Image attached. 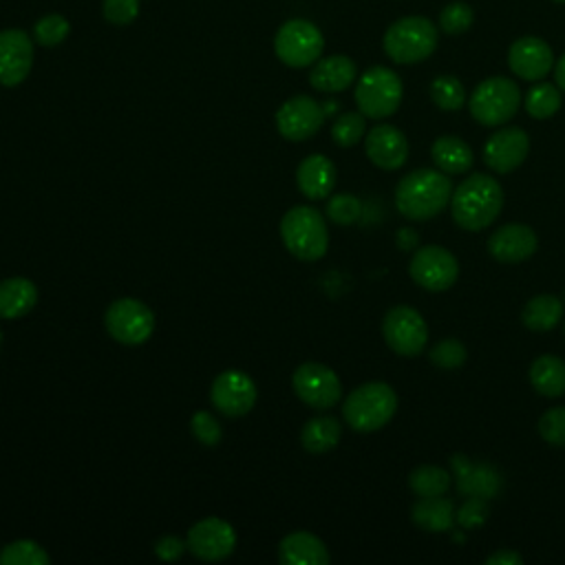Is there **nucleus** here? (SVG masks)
<instances>
[{"mask_svg":"<svg viewBox=\"0 0 565 565\" xmlns=\"http://www.w3.org/2000/svg\"><path fill=\"white\" fill-rule=\"evenodd\" d=\"M504 208L501 183L484 172L466 177L451 197L453 222L466 233H479L495 224Z\"/></svg>","mask_w":565,"mask_h":565,"instance_id":"1","label":"nucleus"},{"mask_svg":"<svg viewBox=\"0 0 565 565\" xmlns=\"http://www.w3.org/2000/svg\"><path fill=\"white\" fill-rule=\"evenodd\" d=\"M453 197V183L442 170L418 168L400 179L396 188V208L411 222L438 217Z\"/></svg>","mask_w":565,"mask_h":565,"instance_id":"2","label":"nucleus"},{"mask_svg":"<svg viewBox=\"0 0 565 565\" xmlns=\"http://www.w3.org/2000/svg\"><path fill=\"white\" fill-rule=\"evenodd\" d=\"M398 411V396L387 383H366L353 389L344 405L342 418L358 433L385 429Z\"/></svg>","mask_w":565,"mask_h":565,"instance_id":"3","label":"nucleus"},{"mask_svg":"<svg viewBox=\"0 0 565 565\" xmlns=\"http://www.w3.org/2000/svg\"><path fill=\"white\" fill-rule=\"evenodd\" d=\"M281 239L298 261H318L329 248L327 222L312 206H294L281 219Z\"/></svg>","mask_w":565,"mask_h":565,"instance_id":"4","label":"nucleus"},{"mask_svg":"<svg viewBox=\"0 0 565 565\" xmlns=\"http://www.w3.org/2000/svg\"><path fill=\"white\" fill-rule=\"evenodd\" d=\"M403 80L387 67H371L355 84L358 111L369 120L392 117L403 104Z\"/></svg>","mask_w":565,"mask_h":565,"instance_id":"5","label":"nucleus"},{"mask_svg":"<svg viewBox=\"0 0 565 565\" xmlns=\"http://www.w3.org/2000/svg\"><path fill=\"white\" fill-rule=\"evenodd\" d=\"M438 27L422 16H409L394 23L385 34V54L398 65H416L438 49Z\"/></svg>","mask_w":565,"mask_h":565,"instance_id":"6","label":"nucleus"},{"mask_svg":"<svg viewBox=\"0 0 565 565\" xmlns=\"http://www.w3.org/2000/svg\"><path fill=\"white\" fill-rule=\"evenodd\" d=\"M521 106V91L510 78H488L471 95V115L482 126H504L508 124Z\"/></svg>","mask_w":565,"mask_h":565,"instance_id":"7","label":"nucleus"},{"mask_svg":"<svg viewBox=\"0 0 565 565\" xmlns=\"http://www.w3.org/2000/svg\"><path fill=\"white\" fill-rule=\"evenodd\" d=\"M325 38L320 30L303 19L287 21L274 38V52L279 60L292 69H305L316 65L323 56Z\"/></svg>","mask_w":565,"mask_h":565,"instance_id":"8","label":"nucleus"},{"mask_svg":"<svg viewBox=\"0 0 565 565\" xmlns=\"http://www.w3.org/2000/svg\"><path fill=\"white\" fill-rule=\"evenodd\" d=\"M292 387L298 400L316 411H327L342 398V385L336 371L320 362L301 364L292 375Z\"/></svg>","mask_w":565,"mask_h":565,"instance_id":"9","label":"nucleus"},{"mask_svg":"<svg viewBox=\"0 0 565 565\" xmlns=\"http://www.w3.org/2000/svg\"><path fill=\"white\" fill-rule=\"evenodd\" d=\"M104 325L111 338L122 344H142L155 331L152 309L137 298H120L109 305Z\"/></svg>","mask_w":565,"mask_h":565,"instance_id":"10","label":"nucleus"},{"mask_svg":"<svg viewBox=\"0 0 565 565\" xmlns=\"http://www.w3.org/2000/svg\"><path fill=\"white\" fill-rule=\"evenodd\" d=\"M383 336L389 349L405 358H416L425 351L429 327L422 314L409 305H398L383 320Z\"/></svg>","mask_w":565,"mask_h":565,"instance_id":"11","label":"nucleus"},{"mask_svg":"<svg viewBox=\"0 0 565 565\" xmlns=\"http://www.w3.org/2000/svg\"><path fill=\"white\" fill-rule=\"evenodd\" d=\"M257 398H259L257 383L246 371H239V369H228L219 373L211 389L213 407L226 418H241L250 414L257 405Z\"/></svg>","mask_w":565,"mask_h":565,"instance_id":"12","label":"nucleus"},{"mask_svg":"<svg viewBox=\"0 0 565 565\" xmlns=\"http://www.w3.org/2000/svg\"><path fill=\"white\" fill-rule=\"evenodd\" d=\"M409 274L420 287L429 292H447L460 276V263L447 248L425 246L416 250Z\"/></svg>","mask_w":565,"mask_h":565,"instance_id":"13","label":"nucleus"},{"mask_svg":"<svg viewBox=\"0 0 565 565\" xmlns=\"http://www.w3.org/2000/svg\"><path fill=\"white\" fill-rule=\"evenodd\" d=\"M188 550H191L200 561L206 563H217L228 558L235 547H237V532L235 528L219 519V517H208L197 521L185 536Z\"/></svg>","mask_w":565,"mask_h":565,"instance_id":"14","label":"nucleus"},{"mask_svg":"<svg viewBox=\"0 0 565 565\" xmlns=\"http://www.w3.org/2000/svg\"><path fill=\"white\" fill-rule=\"evenodd\" d=\"M325 117V109L314 98L296 95L276 111V128L287 142H305L323 128Z\"/></svg>","mask_w":565,"mask_h":565,"instance_id":"15","label":"nucleus"},{"mask_svg":"<svg viewBox=\"0 0 565 565\" xmlns=\"http://www.w3.org/2000/svg\"><path fill=\"white\" fill-rule=\"evenodd\" d=\"M34 67V43L23 30L0 32V84L19 87Z\"/></svg>","mask_w":565,"mask_h":565,"instance_id":"16","label":"nucleus"},{"mask_svg":"<svg viewBox=\"0 0 565 565\" xmlns=\"http://www.w3.org/2000/svg\"><path fill=\"white\" fill-rule=\"evenodd\" d=\"M453 477L457 484V493L464 497H479V499H495L504 488V477L499 468L486 462H471L466 455L451 457Z\"/></svg>","mask_w":565,"mask_h":565,"instance_id":"17","label":"nucleus"},{"mask_svg":"<svg viewBox=\"0 0 565 565\" xmlns=\"http://www.w3.org/2000/svg\"><path fill=\"white\" fill-rule=\"evenodd\" d=\"M528 152H530L528 133L517 126H506L488 137L484 146V163L497 174H508L526 161Z\"/></svg>","mask_w":565,"mask_h":565,"instance_id":"18","label":"nucleus"},{"mask_svg":"<svg viewBox=\"0 0 565 565\" xmlns=\"http://www.w3.org/2000/svg\"><path fill=\"white\" fill-rule=\"evenodd\" d=\"M364 150L371 163L383 170H398L409 159L407 135L392 124L373 126L364 137Z\"/></svg>","mask_w":565,"mask_h":565,"instance_id":"19","label":"nucleus"},{"mask_svg":"<svg viewBox=\"0 0 565 565\" xmlns=\"http://www.w3.org/2000/svg\"><path fill=\"white\" fill-rule=\"evenodd\" d=\"M508 67L517 78L528 82H539L552 71L554 56L545 41L526 36L512 43L508 52Z\"/></svg>","mask_w":565,"mask_h":565,"instance_id":"20","label":"nucleus"},{"mask_svg":"<svg viewBox=\"0 0 565 565\" xmlns=\"http://www.w3.org/2000/svg\"><path fill=\"white\" fill-rule=\"evenodd\" d=\"M539 248V239L530 226L510 224L495 230L488 239V255L506 265L521 263L530 259Z\"/></svg>","mask_w":565,"mask_h":565,"instance_id":"21","label":"nucleus"},{"mask_svg":"<svg viewBox=\"0 0 565 565\" xmlns=\"http://www.w3.org/2000/svg\"><path fill=\"white\" fill-rule=\"evenodd\" d=\"M336 177V166L325 155L305 157L296 170L298 191L312 202L327 200L334 193Z\"/></svg>","mask_w":565,"mask_h":565,"instance_id":"22","label":"nucleus"},{"mask_svg":"<svg viewBox=\"0 0 565 565\" xmlns=\"http://www.w3.org/2000/svg\"><path fill=\"white\" fill-rule=\"evenodd\" d=\"M279 558L283 565H327L329 550L316 534L298 530L279 543Z\"/></svg>","mask_w":565,"mask_h":565,"instance_id":"23","label":"nucleus"},{"mask_svg":"<svg viewBox=\"0 0 565 565\" xmlns=\"http://www.w3.org/2000/svg\"><path fill=\"white\" fill-rule=\"evenodd\" d=\"M358 67L347 56H329L314 65L309 74V84L320 93H342L353 84Z\"/></svg>","mask_w":565,"mask_h":565,"instance_id":"24","label":"nucleus"},{"mask_svg":"<svg viewBox=\"0 0 565 565\" xmlns=\"http://www.w3.org/2000/svg\"><path fill=\"white\" fill-rule=\"evenodd\" d=\"M38 303V287L34 281L14 276L0 281V318L19 320L27 316Z\"/></svg>","mask_w":565,"mask_h":565,"instance_id":"25","label":"nucleus"},{"mask_svg":"<svg viewBox=\"0 0 565 565\" xmlns=\"http://www.w3.org/2000/svg\"><path fill=\"white\" fill-rule=\"evenodd\" d=\"M431 157H433V163L447 174H464L475 163L473 148L462 137H455V135L438 137L431 146Z\"/></svg>","mask_w":565,"mask_h":565,"instance_id":"26","label":"nucleus"},{"mask_svg":"<svg viewBox=\"0 0 565 565\" xmlns=\"http://www.w3.org/2000/svg\"><path fill=\"white\" fill-rule=\"evenodd\" d=\"M455 504L453 499L440 497H420L411 510V519L420 530L427 532H449L455 526Z\"/></svg>","mask_w":565,"mask_h":565,"instance_id":"27","label":"nucleus"},{"mask_svg":"<svg viewBox=\"0 0 565 565\" xmlns=\"http://www.w3.org/2000/svg\"><path fill=\"white\" fill-rule=\"evenodd\" d=\"M530 385L543 398H561L565 394V362L545 353L530 364Z\"/></svg>","mask_w":565,"mask_h":565,"instance_id":"28","label":"nucleus"},{"mask_svg":"<svg viewBox=\"0 0 565 565\" xmlns=\"http://www.w3.org/2000/svg\"><path fill=\"white\" fill-rule=\"evenodd\" d=\"M342 436V425L334 416H318L305 422L301 431V444L312 455L329 453L338 447Z\"/></svg>","mask_w":565,"mask_h":565,"instance_id":"29","label":"nucleus"},{"mask_svg":"<svg viewBox=\"0 0 565 565\" xmlns=\"http://www.w3.org/2000/svg\"><path fill=\"white\" fill-rule=\"evenodd\" d=\"M563 318V301L554 294H541L526 303L521 312V323L530 331H550Z\"/></svg>","mask_w":565,"mask_h":565,"instance_id":"30","label":"nucleus"},{"mask_svg":"<svg viewBox=\"0 0 565 565\" xmlns=\"http://www.w3.org/2000/svg\"><path fill=\"white\" fill-rule=\"evenodd\" d=\"M409 486L418 497H440L449 493L451 475L440 466L425 464L409 475Z\"/></svg>","mask_w":565,"mask_h":565,"instance_id":"31","label":"nucleus"},{"mask_svg":"<svg viewBox=\"0 0 565 565\" xmlns=\"http://www.w3.org/2000/svg\"><path fill=\"white\" fill-rule=\"evenodd\" d=\"M52 556L47 550L32 541V539H21L14 543H8L0 550V565H49Z\"/></svg>","mask_w":565,"mask_h":565,"instance_id":"32","label":"nucleus"},{"mask_svg":"<svg viewBox=\"0 0 565 565\" xmlns=\"http://www.w3.org/2000/svg\"><path fill=\"white\" fill-rule=\"evenodd\" d=\"M561 109V91L550 82L534 84L526 95V111L534 120H547Z\"/></svg>","mask_w":565,"mask_h":565,"instance_id":"33","label":"nucleus"},{"mask_svg":"<svg viewBox=\"0 0 565 565\" xmlns=\"http://www.w3.org/2000/svg\"><path fill=\"white\" fill-rule=\"evenodd\" d=\"M431 100L442 111H460L466 102L464 84L455 76H440L431 84Z\"/></svg>","mask_w":565,"mask_h":565,"instance_id":"34","label":"nucleus"},{"mask_svg":"<svg viewBox=\"0 0 565 565\" xmlns=\"http://www.w3.org/2000/svg\"><path fill=\"white\" fill-rule=\"evenodd\" d=\"M69 34H71V25L60 14H49V16L41 19L34 27L36 43L43 47H49V49L63 45L69 38Z\"/></svg>","mask_w":565,"mask_h":565,"instance_id":"35","label":"nucleus"},{"mask_svg":"<svg viewBox=\"0 0 565 565\" xmlns=\"http://www.w3.org/2000/svg\"><path fill=\"white\" fill-rule=\"evenodd\" d=\"M364 133H366V122L362 113H342L331 126V137L342 148L355 146L364 137Z\"/></svg>","mask_w":565,"mask_h":565,"instance_id":"36","label":"nucleus"},{"mask_svg":"<svg viewBox=\"0 0 565 565\" xmlns=\"http://www.w3.org/2000/svg\"><path fill=\"white\" fill-rule=\"evenodd\" d=\"M325 213H327V219L334 222L336 226H353L362 217V204L355 195L342 193V195H334L327 202Z\"/></svg>","mask_w":565,"mask_h":565,"instance_id":"37","label":"nucleus"},{"mask_svg":"<svg viewBox=\"0 0 565 565\" xmlns=\"http://www.w3.org/2000/svg\"><path fill=\"white\" fill-rule=\"evenodd\" d=\"M475 23V12L466 3H451L440 14V30L449 36H460L468 32Z\"/></svg>","mask_w":565,"mask_h":565,"instance_id":"38","label":"nucleus"},{"mask_svg":"<svg viewBox=\"0 0 565 565\" xmlns=\"http://www.w3.org/2000/svg\"><path fill=\"white\" fill-rule=\"evenodd\" d=\"M431 362L438 366V369H444V371H453V369H460L468 353H466V347L457 340V338H447V340H440L431 353H429Z\"/></svg>","mask_w":565,"mask_h":565,"instance_id":"39","label":"nucleus"},{"mask_svg":"<svg viewBox=\"0 0 565 565\" xmlns=\"http://www.w3.org/2000/svg\"><path fill=\"white\" fill-rule=\"evenodd\" d=\"M539 436L550 447H565V407H554L545 411L539 420Z\"/></svg>","mask_w":565,"mask_h":565,"instance_id":"40","label":"nucleus"},{"mask_svg":"<svg viewBox=\"0 0 565 565\" xmlns=\"http://www.w3.org/2000/svg\"><path fill=\"white\" fill-rule=\"evenodd\" d=\"M104 19L115 27H126L139 16V0H104Z\"/></svg>","mask_w":565,"mask_h":565,"instance_id":"41","label":"nucleus"},{"mask_svg":"<svg viewBox=\"0 0 565 565\" xmlns=\"http://www.w3.org/2000/svg\"><path fill=\"white\" fill-rule=\"evenodd\" d=\"M191 429H193V436L204 447H217L222 442V436H224L219 420L208 411H197L191 420Z\"/></svg>","mask_w":565,"mask_h":565,"instance_id":"42","label":"nucleus"},{"mask_svg":"<svg viewBox=\"0 0 565 565\" xmlns=\"http://www.w3.org/2000/svg\"><path fill=\"white\" fill-rule=\"evenodd\" d=\"M490 517V508H488V499H479V497H468L464 501V506L455 512V521L464 528V530H473L479 528L488 521Z\"/></svg>","mask_w":565,"mask_h":565,"instance_id":"43","label":"nucleus"},{"mask_svg":"<svg viewBox=\"0 0 565 565\" xmlns=\"http://www.w3.org/2000/svg\"><path fill=\"white\" fill-rule=\"evenodd\" d=\"M185 550H188V543H185L183 539L174 536V534H163V536L157 539V543H155V554H157V558L168 561V563L179 561Z\"/></svg>","mask_w":565,"mask_h":565,"instance_id":"44","label":"nucleus"},{"mask_svg":"<svg viewBox=\"0 0 565 565\" xmlns=\"http://www.w3.org/2000/svg\"><path fill=\"white\" fill-rule=\"evenodd\" d=\"M521 563H523L521 554L508 547H501L486 558V565H521Z\"/></svg>","mask_w":565,"mask_h":565,"instance_id":"45","label":"nucleus"},{"mask_svg":"<svg viewBox=\"0 0 565 565\" xmlns=\"http://www.w3.org/2000/svg\"><path fill=\"white\" fill-rule=\"evenodd\" d=\"M418 244H420V237L416 230H411V228L398 230V248L400 250H414V248H418Z\"/></svg>","mask_w":565,"mask_h":565,"instance_id":"46","label":"nucleus"},{"mask_svg":"<svg viewBox=\"0 0 565 565\" xmlns=\"http://www.w3.org/2000/svg\"><path fill=\"white\" fill-rule=\"evenodd\" d=\"M554 80H556V87L561 91H565V54L561 56V60L554 65Z\"/></svg>","mask_w":565,"mask_h":565,"instance_id":"47","label":"nucleus"},{"mask_svg":"<svg viewBox=\"0 0 565 565\" xmlns=\"http://www.w3.org/2000/svg\"><path fill=\"white\" fill-rule=\"evenodd\" d=\"M0 347H3V331H0Z\"/></svg>","mask_w":565,"mask_h":565,"instance_id":"48","label":"nucleus"},{"mask_svg":"<svg viewBox=\"0 0 565 565\" xmlns=\"http://www.w3.org/2000/svg\"><path fill=\"white\" fill-rule=\"evenodd\" d=\"M556 3H565V0H556Z\"/></svg>","mask_w":565,"mask_h":565,"instance_id":"49","label":"nucleus"}]
</instances>
